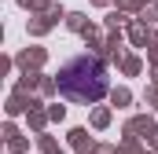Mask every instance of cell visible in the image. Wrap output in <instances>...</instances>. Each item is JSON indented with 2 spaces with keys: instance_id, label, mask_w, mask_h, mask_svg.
<instances>
[{
  "instance_id": "6da1fadb",
  "label": "cell",
  "mask_w": 158,
  "mask_h": 154,
  "mask_svg": "<svg viewBox=\"0 0 158 154\" xmlns=\"http://www.w3.org/2000/svg\"><path fill=\"white\" fill-rule=\"evenodd\" d=\"M59 92L77 99V103H92L107 92V74L99 66V59L92 55H81L74 63H66V70L59 74Z\"/></svg>"
}]
</instances>
